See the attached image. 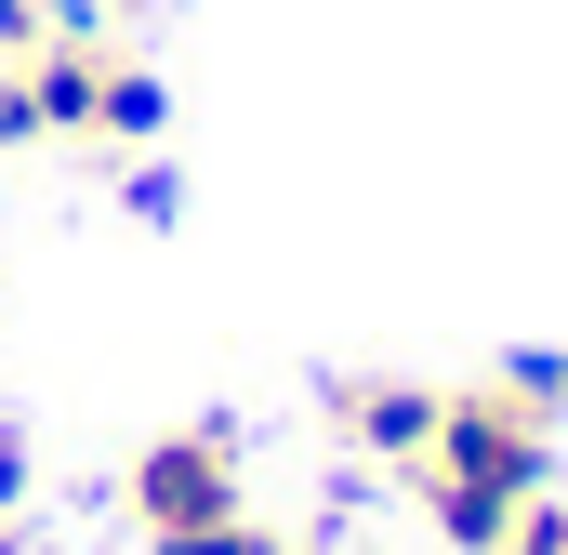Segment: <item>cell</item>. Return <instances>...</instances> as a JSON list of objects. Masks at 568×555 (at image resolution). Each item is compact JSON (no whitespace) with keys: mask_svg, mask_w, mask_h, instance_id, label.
I'll return each instance as SVG.
<instances>
[{"mask_svg":"<svg viewBox=\"0 0 568 555\" xmlns=\"http://www.w3.org/2000/svg\"><path fill=\"white\" fill-rule=\"evenodd\" d=\"M556 411H568V357H516V371L436 397V436L410 450V490H424L436 543L503 555V529H516V516L542 503V476H556Z\"/></svg>","mask_w":568,"mask_h":555,"instance_id":"6da1fadb","label":"cell"},{"mask_svg":"<svg viewBox=\"0 0 568 555\" xmlns=\"http://www.w3.org/2000/svg\"><path fill=\"white\" fill-rule=\"evenodd\" d=\"M159 67L120 53L106 27H53L27 53H0V145H40V133H159Z\"/></svg>","mask_w":568,"mask_h":555,"instance_id":"7a4b0ae2","label":"cell"},{"mask_svg":"<svg viewBox=\"0 0 568 555\" xmlns=\"http://www.w3.org/2000/svg\"><path fill=\"white\" fill-rule=\"evenodd\" d=\"M133 529L145 555H212L225 529H252V476H239V436H159L133 463Z\"/></svg>","mask_w":568,"mask_h":555,"instance_id":"3957f363","label":"cell"},{"mask_svg":"<svg viewBox=\"0 0 568 555\" xmlns=\"http://www.w3.org/2000/svg\"><path fill=\"white\" fill-rule=\"evenodd\" d=\"M331 423H344V450H384V463H410L436 436V384H331Z\"/></svg>","mask_w":568,"mask_h":555,"instance_id":"277c9868","label":"cell"},{"mask_svg":"<svg viewBox=\"0 0 568 555\" xmlns=\"http://www.w3.org/2000/svg\"><path fill=\"white\" fill-rule=\"evenodd\" d=\"M503 555H568V503H529V516L503 529Z\"/></svg>","mask_w":568,"mask_h":555,"instance_id":"5b68a950","label":"cell"},{"mask_svg":"<svg viewBox=\"0 0 568 555\" xmlns=\"http://www.w3.org/2000/svg\"><path fill=\"white\" fill-rule=\"evenodd\" d=\"M27 40H53V0H0V53H27Z\"/></svg>","mask_w":568,"mask_h":555,"instance_id":"8992f818","label":"cell"},{"mask_svg":"<svg viewBox=\"0 0 568 555\" xmlns=\"http://www.w3.org/2000/svg\"><path fill=\"white\" fill-rule=\"evenodd\" d=\"M212 555H304V543H291V529H265V516H252V529H225V543H212Z\"/></svg>","mask_w":568,"mask_h":555,"instance_id":"52a82bcc","label":"cell"},{"mask_svg":"<svg viewBox=\"0 0 568 555\" xmlns=\"http://www.w3.org/2000/svg\"><path fill=\"white\" fill-rule=\"evenodd\" d=\"M27 503V436H0V516Z\"/></svg>","mask_w":568,"mask_h":555,"instance_id":"ba28073f","label":"cell"}]
</instances>
